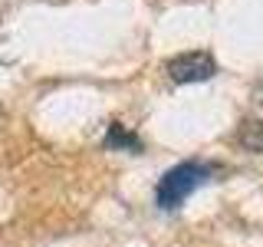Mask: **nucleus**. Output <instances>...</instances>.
I'll list each match as a JSON object with an SVG mask.
<instances>
[{
    "label": "nucleus",
    "instance_id": "2",
    "mask_svg": "<svg viewBox=\"0 0 263 247\" xmlns=\"http://www.w3.org/2000/svg\"><path fill=\"white\" fill-rule=\"evenodd\" d=\"M217 73V63L208 49H194V53H181L175 60H168V76L175 82H201L211 79Z\"/></svg>",
    "mask_w": 263,
    "mask_h": 247
},
{
    "label": "nucleus",
    "instance_id": "4",
    "mask_svg": "<svg viewBox=\"0 0 263 247\" xmlns=\"http://www.w3.org/2000/svg\"><path fill=\"white\" fill-rule=\"evenodd\" d=\"M237 142H240L247 152L263 155V122L260 119H247L240 126V132H237Z\"/></svg>",
    "mask_w": 263,
    "mask_h": 247
},
{
    "label": "nucleus",
    "instance_id": "3",
    "mask_svg": "<svg viewBox=\"0 0 263 247\" xmlns=\"http://www.w3.org/2000/svg\"><path fill=\"white\" fill-rule=\"evenodd\" d=\"M105 145L109 148H128V152H142V138L135 132H128L122 122H112L109 132H105Z\"/></svg>",
    "mask_w": 263,
    "mask_h": 247
},
{
    "label": "nucleus",
    "instance_id": "1",
    "mask_svg": "<svg viewBox=\"0 0 263 247\" xmlns=\"http://www.w3.org/2000/svg\"><path fill=\"white\" fill-rule=\"evenodd\" d=\"M214 175V165H204V162H181L175 168H168L155 188V204L161 211H175L184 204V198L194 191L197 185H204Z\"/></svg>",
    "mask_w": 263,
    "mask_h": 247
},
{
    "label": "nucleus",
    "instance_id": "5",
    "mask_svg": "<svg viewBox=\"0 0 263 247\" xmlns=\"http://www.w3.org/2000/svg\"><path fill=\"white\" fill-rule=\"evenodd\" d=\"M260 102H263V93H260Z\"/></svg>",
    "mask_w": 263,
    "mask_h": 247
}]
</instances>
